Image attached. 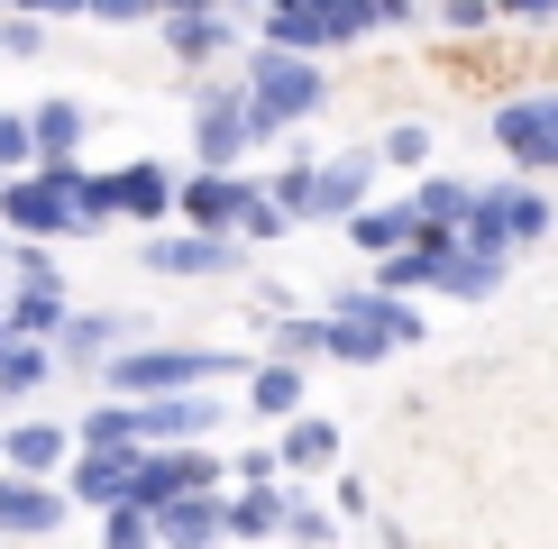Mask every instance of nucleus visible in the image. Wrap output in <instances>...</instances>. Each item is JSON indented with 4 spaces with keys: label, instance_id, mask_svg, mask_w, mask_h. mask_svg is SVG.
Segmentation results:
<instances>
[{
    "label": "nucleus",
    "instance_id": "obj_1",
    "mask_svg": "<svg viewBox=\"0 0 558 549\" xmlns=\"http://www.w3.org/2000/svg\"><path fill=\"white\" fill-rule=\"evenodd\" d=\"M376 28H385L376 0H284V10H266L275 56H302V64H312L320 46H357V37H376Z\"/></svg>",
    "mask_w": 558,
    "mask_h": 549
},
{
    "label": "nucleus",
    "instance_id": "obj_2",
    "mask_svg": "<svg viewBox=\"0 0 558 549\" xmlns=\"http://www.w3.org/2000/svg\"><path fill=\"white\" fill-rule=\"evenodd\" d=\"M211 376H257L247 357H229V349H120L110 357V385L120 394H193V385H211Z\"/></svg>",
    "mask_w": 558,
    "mask_h": 549
},
{
    "label": "nucleus",
    "instance_id": "obj_3",
    "mask_svg": "<svg viewBox=\"0 0 558 549\" xmlns=\"http://www.w3.org/2000/svg\"><path fill=\"white\" fill-rule=\"evenodd\" d=\"M531 46H495V37H458V46H430V74L449 91H476V101H522V74H531Z\"/></svg>",
    "mask_w": 558,
    "mask_h": 549
},
{
    "label": "nucleus",
    "instance_id": "obj_4",
    "mask_svg": "<svg viewBox=\"0 0 558 549\" xmlns=\"http://www.w3.org/2000/svg\"><path fill=\"white\" fill-rule=\"evenodd\" d=\"M320 110V74L302 56H257V74H247V120H257V137H275V129H293V120H312Z\"/></svg>",
    "mask_w": 558,
    "mask_h": 549
},
{
    "label": "nucleus",
    "instance_id": "obj_5",
    "mask_svg": "<svg viewBox=\"0 0 558 549\" xmlns=\"http://www.w3.org/2000/svg\"><path fill=\"white\" fill-rule=\"evenodd\" d=\"M193 495H220V457L211 449H147L137 457V486H129L137 513H174V503H193Z\"/></svg>",
    "mask_w": 558,
    "mask_h": 549
},
{
    "label": "nucleus",
    "instance_id": "obj_6",
    "mask_svg": "<svg viewBox=\"0 0 558 549\" xmlns=\"http://www.w3.org/2000/svg\"><path fill=\"white\" fill-rule=\"evenodd\" d=\"M174 202H183V183L156 166V156H147V166H120V174L92 183V211H101V220H110V211H120V220H166Z\"/></svg>",
    "mask_w": 558,
    "mask_h": 549
},
{
    "label": "nucleus",
    "instance_id": "obj_7",
    "mask_svg": "<svg viewBox=\"0 0 558 549\" xmlns=\"http://www.w3.org/2000/svg\"><path fill=\"white\" fill-rule=\"evenodd\" d=\"M495 147L513 166H558V91H522L495 110Z\"/></svg>",
    "mask_w": 558,
    "mask_h": 549
},
{
    "label": "nucleus",
    "instance_id": "obj_8",
    "mask_svg": "<svg viewBox=\"0 0 558 549\" xmlns=\"http://www.w3.org/2000/svg\"><path fill=\"white\" fill-rule=\"evenodd\" d=\"M549 229V202L541 193H485L476 220H468V257H504L513 239H541Z\"/></svg>",
    "mask_w": 558,
    "mask_h": 549
},
{
    "label": "nucleus",
    "instance_id": "obj_9",
    "mask_svg": "<svg viewBox=\"0 0 558 549\" xmlns=\"http://www.w3.org/2000/svg\"><path fill=\"white\" fill-rule=\"evenodd\" d=\"M247 211H257V183H239V174H193L183 183V220H193L202 239H229Z\"/></svg>",
    "mask_w": 558,
    "mask_h": 549
},
{
    "label": "nucleus",
    "instance_id": "obj_10",
    "mask_svg": "<svg viewBox=\"0 0 558 549\" xmlns=\"http://www.w3.org/2000/svg\"><path fill=\"white\" fill-rule=\"evenodd\" d=\"M247 137H257V120H247V91H220V101L193 120L202 174H239V147H247Z\"/></svg>",
    "mask_w": 558,
    "mask_h": 549
},
{
    "label": "nucleus",
    "instance_id": "obj_11",
    "mask_svg": "<svg viewBox=\"0 0 558 549\" xmlns=\"http://www.w3.org/2000/svg\"><path fill=\"white\" fill-rule=\"evenodd\" d=\"M64 522V495L37 476H0V540H46Z\"/></svg>",
    "mask_w": 558,
    "mask_h": 549
},
{
    "label": "nucleus",
    "instance_id": "obj_12",
    "mask_svg": "<svg viewBox=\"0 0 558 549\" xmlns=\"http://www.w3.org/2000/svg\"><path fill=\"white\" fill-rule=\"evenodd\" d=\"M137 457H147V449H83L64 495H74V503H110V513H120L129 486H137Z\"/></svg>",
    "mask_w": 558,
    "mask_h": 549
},
{
    "label": "nucleus",
    "instance_id": "obj_13",
    "mask_svg": "<svg viewBox=\"0 0 558 549\" xmlns=\"http://www.w3.org/2000/svg\"><path fill=\"white\" fill-rule=\"evenodd\" d=\"M366 183H376V147H348L320 166V193H312V211L320 220H357L366 211Z\"/></svg>",
    "mask_w": 558,
    "mask_h": 549
},
{
    "label": "nucleus",
    "instance_id": "obj_14",
    "mask_svg": "<svg viewBox=\"0 0 558 549\" xmlns=\"http://www.w3.org/2000/svg\"><path fill=\"white\" fill-rule=\"evenodd\" d=\"M202 430H211V403L202 394H174V403H137V449H193Z\"/></svg>",
    "mask_w": 558,
    "mask_h": 549
},
{
    "label": "nucleus",
    "instance_id": "obj_15",
    "mask_svg": "<svg viewBox=\"0 0 558 549\" xmlns=\"http://www.w3.org/2000/svg\"><path fill=\"white\" fill-rule=\"evenodd\" d=\"M229 532V503L220 495H193V503H174V513H156V540L166 549H211Z\"/></svg>",
    "mask_w": 558,
    "mask_h": 549
},
{
    "label": "nucleus",
    "instance_id": "obj_16",
    "mask_svg": "<svg viewBox=\"0 0 558 549\" xmlns=\"http://www.w3.org/2000/svg\"><path fill=\"white\" fill-rule=\"evenodd\" d=\"M422 211H412V202H393V211H357V220H348V239H357V247H376V257H403V247L412 239H422Z\"/></svg>",
    "mask_w": 558,
    "mask_h": 549
},
{
    "label": "nucleus",
    "instance_id": "obj_17",
    "mask_svg": "<svg viewBox=\"0 0 558 549\" xmlns=\"http://www.w3.org/2000/svg\"><path fill=\"white\" fill-rule=\"evenodd\" d=\"M74 449V430H56V422H19L10 440H0V457H10V476H46L56 457Z\"/></svg>",
    "mask_w": 558,
    "mask_h": 549
},
{
    "label": "nucleus",
    "instance_id": "obj_18",
    "mask_svg": "<svg viewBox=\"0 0 558 549\" xmlns=\"http://www.w3.org/2000/svg\"><path fill=\"white\" fill-rule=\"evenodd\" d=\"M156 28H166V46H174V56H220V46H229V10H166V19H156Z\"/></svg>",
    "mask_w": 558,
    "mask_h": 549
},
{
    "label": "nucleus",
    "instance_id": "obj_19",
    "mask_svg": "<svg viewBox=\"0 0 558 549\" xmlns=\"http://www.w3.org/2000/svg\"><path fill=\"white\" fill-rule=\"evenodd\" d=\"M247 403H257V412H275V422L293 430V412H302V366H293V357L257 366V376H247Z\"/></svg>",
    "mask_w": 558,
    "mask_h": 549
},
{
    "label": "nucleus",
    "instance_id": "obj_20",
    "mask_svg": "<svg viewBox=\"0 0 558 549\" xmlns=\"http://www.w3.org/2000/svg\"><path fill=\"white\" fill-rule=\"evenodd\" d=\"M147 266H166V274H211V266H229V239H147Z\"/></svg>",
    "mask_w": 558,
    "mask_h": 549
},
{
    "label": "nucleus",
    "instance_id": "obj_21",
    "mask_svg": "<svg viewBox=\"0 0 558 549\" xmlns=\"http://www.w3.org/2000/svg\"><path fill=\"white\" fill-rule=\"evenodd\" d=\"M275 457H284V476H312V467H330V457H339V430L330 422H293L284 440H275Z\"/></svg>",
    "mask_w": 558,
    "mask_h": 549
},
{
    "label": "nucleus",
    "instance_id": "obj_22",
    "mask_svg": "<svg viewBox=\"0 0 558 549\" xmlns=\"http://www.w3.org/2000/svg\"><path fill=\"white\" fill-rule=\"evenodd\" d=\"M74 449H137V403H101L74 422Z\"/></svg>",
    "mask_w": 558,
    "mask_h": 549
},
{
    "label": "nucleus",
    "instance_id": "obj_23",
    "mask_svg": "<svg viewBox=\"0 0 558 549\" xmlns=\"http://www.w3.org/2000/svg\"><path fill=\"white\" fill-rule=\"evenodd\" d=\"M28 120H37V156H46V166H64L74 137H83V110H74V101H37Z\"/></svg>",
    "mask_w": 558,
    "mask_h": 549
},
{
    "label": "nucleus",
    "instance_id": "obj_24",
    "mask_svg": "<svg viewBox=\"0 0 558 549\" xmlns=\"http://www.w3.org/2000/svg\"><path fill=\"white\" fill-rule=\"evenodd\" d=\"M0 320H10V339H37V330H64V303H56L46 284H28V293H19V303L0 312Z\"/></svg>",
    "mask_w": 558,
    "mask_h": 549
},
{
    "label": "nucleus",
    "instance_id": "obj_25",
    "mask_svg": "<svg viewBox=\"0 0 558 549\" xmlns=\"http://www.w3.org/2000/svg\"><path fill=\"white\" fill-rule=\"evenodd\" d=\"M284 522H293L284 495H239V503H229V532H247V540H257V532H284Z\"/></svg>",
    "mask_w": 558,
    "mask_h": 549
},
{
    "label": "nucleus",
    "instance_id": "obj_26",
    "mask_svg": "<svg viewBox=\"0 0 558 549\" xmlns=\"http://www.w3.org/2000/svg\"><path fill=\"white\" fill-rule=\"evenodd\" d=\"M330 357H348V366H376V357H385V339L366 330V320H348V312H330Z\"/></svg>",
    "mask_w": 558,
    "mask_h": 549
},
{
    "label": "nucleus",
    "instance_id": "obj_27",
    "mask_svg": "<svg viewBox=\"0 0 558 549\" xmlns=\"http://www.w3.org/2000/svg\"><path fill=\"white\" fill-rule=\"evenodd\" d=\"M19 166H37V120L0 110V183H19Z\"/></svg>",
    "mask_w": 558,
    "mask_h": 549
},
{
    "label": "nucleus",
    "instance_id": "obj_28",
    "mask_svg": "<svg viewBox=\"0 0 558 549\" xmlns=\"http://www.w3.org/2000/svg\"><path fill=\"white\" fill-rule=\"evenodd\" d=\"M376 156H385V166H422V156H430V129H422V120H393Z\"/></svg>",
    "mask_w": 558,
    "mask_h": 549
},
{
    "label": "nucleus",
    "instance_id": "obj_29",
    "mask_svg": "<svg viewBox=\"0 0 558 549\" xmlns=\"http://www.w3.org/2000/svg\"><path fill=\"white\" fill-rule=\"evenodd\" d=\"M101 540H110V549H147V540H156V513H137V503H120Z\"/></svg>",
    "mask_w": 558,
    "mask_h": 549
},
{
    "label": "nucleus",
    "instance_id": "obj_30",
    "mask_svg": "<svg viewBox=\"0 0 558 549\" xmlns=\"http://www.w3.org/2000/svg\"><path fill=\"white\" fill-rule=\"evenodd\" d=\"M439 28H449V37H485V28H495V10H485V0H449Z\"/></svg>",
    "mask_w": 558,
    "mask_h": 549
},
{
    "label": "nucleus",
    "instance_id": "obj_31",
    "mask_svg": "<svg viewBox=\"0 0 558 549\" xmlns=\"http://www.w3.org/2000/svg\"><path fill=\"white\" fill-rule=\"evenodd\" d=\"M37 376H46V357H37V349H10V357H0V394H28Z\"/></svg>",
    "mask_w": 558,
    "mask_h": 549
},
{
    "label": "nucleus",
    "instance_id": "obj_32",
    "mask_svg": "<svg viewBox=\"0 0 558 549\" xmlns=\"http://www.w3.org/2000/svg\"><path fill=\"white\" fill-rule=\"evenodd\" d=\"M495 266H504V257H468V266L449 274V293H468V303H476V293H495Z\"/></svg>",
    "mask_w": 558,
    "mask_h": 549
},
{
    "label": "nucleus",
    "instance_id": "obj_33",
    "mask_svg": "<svg viewBox=\"0 0 558 549\" xmlns=\"http://www.w3.org/2000/svg\"><path fill=\"white\" fill-rule=\"evenodd\" d=\"M275 467H284V457H275V449H247V457H239V467H229V476H239V486H266Z\"/></svg>",
    "mask_w": 558,
    "mask_h": 549
},
{
    "label": "nucleus",
    "instance_id": "obj_34",
    "mask_svg": "<svg viewBox=\"0 0 558 549\" xmlns=\"http://www.w3.org/2000/svg\"><path fill=\"white\" fill-rule=\"evenodd\" d=\"M0 46L10 56H37V19H0Z\"/></svg>",
    "mask_w": 558,
    "mask_h": 549
},
{
    "label": "nucleus",
    "instance_id": "obj_35",
    "mask_svg": "<svg viewBox=\"0 0 558 549\" xmlns=\"http://www.w3.org/2000/svg\"><path fill=\"white\" fill-rule=\"evenodd\" d=\"M275 229H284V211H275V202H257V211L239 220V239H275Z\"/></svg>",
    "mask_w": 558,
    "mask_h": 549
}]
</instances>
